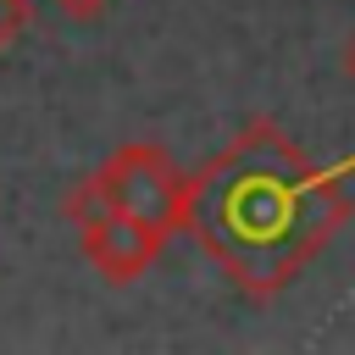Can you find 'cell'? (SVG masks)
Segmentation results:
<instances>
[{
  "instance_id": "1",
  "label": "cell",
  "mask_w": 355,
  "mask_h": 355,
  "mask_svg": "<svg viewBox=\"0 0 355 355\" xmlns=\"http://www.w3.org/2000/svg\"><path fill=\"white\" fill-rule=\"evenodd\" d=\"M349 178L355 155L327 166L272 116H250L200 172H189L178 233H189L239 294L272 300L355 216Z\"/></svg>"
},
{
  "instance_id": "2",
  "label": "cell",
  "mask_w": 355,
  "mask_h": 355,
  "mask_svg": "<svg viewBox=\"0 0 355 355\" xmlns=\"http://www.w3.org/2000/svg\"><path fill=\"white\" fill-rule=\"evenodd\" d=\"M183 189H189V172L172 161V150H161L150 139H128L72 189V200H105V205H122V211L178 233Z\"/></svg>"
},
{
  "instance_id": "3",
  "label": "cell",
  "mask_w": 355,
  "mask_h": 355,
  "mask_svg": "<svg viewBox=\"0 0 355 355\" xmlns=\"http://www.w3.org/2000/svg\"><path fill=\"white\" fill-rule=\"evenodd\" d=\"M61 211H67V222L78 227V244H83V255H89V266L111 283V288H128V283H139L155 261H161V250H166V227H155V222H144V216H133V211H122V205H105V200H61Z\"/></svg>"
},
{
  "instance_id": "4",
  "label": "cell",
  "mask_w": 355,
  "mask_h": 355,
  "mask_svg": "<svg viewBox=\"0 0 355 355\" xmlns=\"http://www.w3.org/2000/svg\"><path fill=\"white\" fill-rule=\"evenodd\" d=\"M28 22H33V6H28V0H0V61H6L11 44L28 33Z\"/></svg>"
},
{
  "instance_id": "5",
  "label": "cell",
  "mask_w": 355,
  "mask_h": 355,
  "mask_svg": "<svg viewBox=\"0 0 355 355\" xmlns=\"http://www.w3.org/2000/svg\"><path fill=\"white\" fill-rule=\"evenodd\" d=\"M50 6H55L67 22H94V17H105L116 0H50Z\"/></svg>"
},
{
  "instance_id": "6",
  "label": "cell",
  "mask_w": 355,
  "mask_h": 355,
  "mask_svg": "<svg viewBox=\"0 0 355 355\" xmlns=\"http://www.w3.org/2000/svg\"><path fill=\"white\" fill-rule=\"evenodd\" d=\"M344 72H349V83H355V33L344 39Z\"/></svg>"
}]
</instances>
